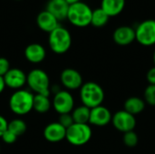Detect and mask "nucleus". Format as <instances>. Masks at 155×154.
Here are the masks:
<instances>
[{
  "label": "nucleus",
  "instance_id": "obj_1",
  "mask_svg": "<svg viewBox=\"0 0 155 154\" xmlns=\"http://www.w3.org/2000/svg\"><path fill=\"white\" fill-rule=\"evenodd\" d=\"M34 98L35 94L29 89L15 91L9 98V109L15 115H26L34 110Z\"/></svg>",
  "mask_w": 155,
  "mask_h": 154
},
{
  "label": "nucleus",
  "instance_id": "obj_9",
  "mask_svg": "<svg viewBox=\"0 0 155 154\" xmlns=\"http://www.w3.org/2000/svg\"><path fill=\"white\" fill-rule=\"evenodd\" d=\"M112 123L114 128L123 133L134 131L136 126V119L134 115L124 110L115 113L113 115Z\"/></svg>",
  "mask_w": 155,
  "mask_h": 154
},
{
  "label": "nucleus",
  "instance_id": "obj_13",
  "mask_svg": "<svg viewBox=\"0 0 155 154\" xmlns=\"http://www.w3.org/2000/svg\"><path fill=\"white\" fill-rule=\"evenodd\" d=\"M44 137L49 143H59L65 139L66 129L61 125L58 122L48 123L44 129Z\"/></svg>",
  "mask_w": 155,
  "mask_h": 154
},
{
  "label": "nucleus",
  "instance_id": "obj_6",
  "mask_svg": "<svg viewBox=\"0 0 155 154\" xmlns=\"http://www.w3.org/2000/svg\"><path fill=\"white\" fill-rule=\"evenodd\" d=\"M92 138V128L88 123H74L66 129L67 142L74 146L86 144Z\"/></svg>",
  "mask_w": 155,
  "mask_h": 154
},
{
  "label": "nucleus",
  "instance_id": "obj_7",
  "mask_svg": "<svg viewBox=\"0 0 155 154\" xmlns=\"http://www.w3.org/2000/svg\"><path fill=\"white\" fill-rule=\"evenodd\" d=\"M136 41L143 46L155 44V20L146 19L141 22L135 28Z\"/></svg>",
  "mask_w": 155,
  "mask_h": 154
},
{
  "label": "nucleus",
  "instance_id": "obj_19",
  "mask_svg": "<svg viewBox=\"0 0 155 154\" xmlns=\"http://www.w3.org/2000/svg\"><path fill=\"white\" fill-rule=\"evenodd\" d=\"M144 108H145L144 100L136 96L129 97L128 99H126L124 104V110L133 115L141 113L142 112H143Z\"/></svg>",
  "mask_w": 155,
  "mask_h": 154
},
{
  "label": "nucleus",
  "instance_id": "obj_18",
  "mask_svg": "<svg viewBox=\"0 0 155 154\" xmlns=\"http://www.w3.org/2000/svg\"><path fill=\"white\" fill-rule=\"evenodd\" d=\"M125 7V0H102L101 8L111 17L120 15Z\"/></svg>",
  "mask_w": 155,
  "mask_h": 154
},
{
  "label": "nucleus",
  "instance_id": "obj_27",
  "mask_svg": "<svg viewBox=\"0 0 155 154\" xmlns=\"http://www.w3.org/2000/svg\"><path fill=\"white\" fill-rule=\"evenodd\" d=\"M17 138L18 137L15 134H14L12 132H10L9 130H6L1 137L2 141L6 144H13L14 143L16 142Z\"/></svg>",
  "mask_w": 155,
  "mask_h": 154
},
{
  "label": "nucleus",
  "instance_id": "obj_4",
  "mask_svg": "<svg viewBox=\"0 0 155 154\" xmlns=\"http://www.w3.org/2000/svg\"><path fill=\"white\" fill-rule=\"evenodd\" d=\"M48 44L53 53L65 54L72 45V35L68 29L59 25L48 35Z\"/></svg>",
  "mask_w": 155,
  "mask_h": 154
},
{
  "label": "nucleus",
  "instance_id": "obj_12",
  "mask_svg": "<svg viewBox=\"0 0 155 154\" xmlns=\"http://www.w3.org/2000/svg\"><path fill=\"white\" fill-rule=\"evenodd\" d=\"M113 115L110 110L103 105L91 109L89 123L94 126L104 127L112 122Z\"/></svg>",
  "mask_w": 155,
  "mask_h": 154
},
{
  "label": "nucleus",
  "instance_id": "obj_2",
  "mask_svg": "<svg viewBox=\"0 0 155 154\" xmlns=\"http://www.w3.org/2000/svg\"><path fill=\"white\" fill-rule=\"evenodd\" d=\"M26 84L34 94H43L49 96L51 93L50 78L45 71L35 68L27 74Z\"/></svg>",
  "mask_w": 155,
  "mask_h": 154
},
{
  "label": "nucleus",
  "instance_id": "obj_23",
  "mask_svg": "<svg viewBox=\"0 0 155 154\" xmlns=\"http://www.w3.org/2000/svg\"><path fill=\"white\" fill-rule=\"evenodd\" d=\"M27 129V125L24 120L21 118H15L13 119L12 121L8 122V127L7 130L12 132L14 134H15L17 137L23 135Z\"/></svg>",
  "mask_w": 155,
  "mask_h": 154
},
{
  "label": "nucleus",
  "instance_id": "obj_22",
  "mask_svg": "<svg viewBox=\"0 0 155 154\" xmlns=\"http://www.w3.org/2000/svg\"><path fill=\"white\" fill-rule=\"evenodd\" d=\"M109 18H110V16L101 7L96 8V9L93 10L91 25L97 28L104 27V25H107Z\"/></svg>",
  "mask_w": 155,
  "mask_h": 154
},
{
  "label": "nucleus",
  "instance_id": "obj_11",
  "mask_svg": "<svg viewBox=\"0 0 155 154\" xmlns=\"http://www.w3.org/2000/svg\"><path fill=\"white\" fill-rule=\"evenodd\" d=\"M27 74L19 68H11L4 76L5 86L9 89L17 91L23 89L26 84Z\"/></svg>",
  "mask_w": 155,
  "mask_h": 154
},
{
  "label": "nucleus",
  "instance_id": "obj_5",
  "mask_svg": "<svg viewBox=\"0 0 155 154\" xmlns=\"http://www.w3.org/2000/svg\"><path fill=\"white\" fill-rule=\"evenodd\" d=\"M93 9L84 2L70 5L67 20L76 27H86L91 25Z\"/></svg>",
  "mask_w": 155,
  "mask_h": 154
},
{
  "label": "nucleus",
  "instance_id": "obj_14",
  "mask_svg": "<svg viewBox=\"0 0 155 154\" xmlns=\"http://www.w3.org/2000/svg\"><path fill=\"white\" fill-rule=\"evenodd\" d=\"M113 38L115 44L118 45L125 46L131 44L136 40L135 29L129 25H122L117 27L113 34Z\"/></svg>",
  "mask_w": 155,
  "mask_h": 154
},
{
  "label": "nucleus",
  "instance_id": "obj_33",
  "mask_svg": "<svg viewBox=\"0 0 155 154\" xmlns=\"http://www.w3.org/2000/svg\"><path fill=\"white\" fill-rule=\"evenodd\" d=\"M153 63H154V66H155V51H154V53H153Z\"/></svg>",
  "mask_w": 155,
  "mask_h": 154
},
{
  "label": "nucleus",
  "instance_id": "obj_8",
  "mask_svg": "<svg viewBox=\"0 0 155 154\" xmlns=\"http://www.w3.org/2000/svg\"><path fill=\"white\" fill-rule=\"evenodd\" d=\"M52 107L59 115L71 113L74 109V99L69 91L61 90L54 94Z\"/></svg>",
  "mask_w": 155,
  "mask_h": 154
},
{
  "label": "nucleus",
  "instance_id": "obj_35",
  "mask_svg": "<svg viewBox=\"0 0 155 154\" xmlns=\"http://www.w3.org/2000/svg\"><path fill=\"white\" fill-rule=\"evenodd\" d=\"M16 1H21V0H16Z\"/></svg>",
  "mask_w": 155,
  "mask_h": 154
},
{
  "label": "nucleus",
  "instance_id": "obj_34",
  "mask_svg": "<svg viewBox=\"0 0 155 154\" xmlns=\"http://www.w3.org/2000/svg\"><path fill=\"white\" fill-rule=\"evenodd\" d=\"M0 152H1V147H0Z\"/></svg>",
  "mask_w": 155,
  "mask_h": 154
},
{
  "label": "nucleus",
  "instance_id": "obj_32",
  "mask_svg": "<svg viewBox=\"0 0 155 154\" xmlns=\"http://www.w3.org/2000/svg\"><path fill=\"white\" fill-rule=\"evenodd\" d=\"M82 0H66V2L69 4V5H73V4H75V3H78V2H81Z\"/></svg>",
  "mask_w": 155,
  "mask_h": 154
},
{
  "label": "nucleus",
  "instance_id": "obj_10",
  "mask_svg": "<svg viewBox=\"0 0 155 154\" xmlns=\"http://www.w3.org/2000/svg\"><path fill=\"white\" fill-rule=\"evenodd\" d=\"M60 81L62 85L67 91L80 89L84 84L82 74L73 68H65L63 70L60 74Z\"/></svg>",
  "mask_w": 155,
  "mask_h": 154
},
{
  "label": "nucleus",
  "instance_id": "obj_28",
  "mask_svg": "<svg viewBox=\"0 0 155 154\" xmlns=\"http://www.w3.org/2000/svg\"><path fill=\"white\" fill-rule=\"evenodd\" d=\"M11 69L10 63L5 57H0V76H5V74Z\"/></svg>",
  "mask_w": 155,
  "mask_h": 154
},
{
  "label": "nucleus",
  "instance_id": "obj_29",
  "mask_svg": "<svg viewBox=\"0 0 155 154\" xmlns=\"http://www.w3.org/2000/svg\"><path fill=\"white\" fill-rule=\"evenodd\" d=\"M7 127H8L7 120L3 115H0V138L2 137L4 133L7 130Z\"/></svg>",
  "mask_w": 155,
  "mask_h": 154
},
{
  "label": "nucleus",
  "instance_id": "obj_24",
  "mask_svg": "<svg viewBox=\"0 0 155 154\" xmlns=\"http://www.w3.org/2000/svg\"><path fill=\"white\" fill-rule=\"evenodd\" d=\"M123 141H124V143L125 146H127L129 148H134L138 144L139 138H138V135L136 134V133H134V131H131V132L124 133Z\"/></svg>",
  "mask_w": 155,
  "mask_h": 154
},
{
  "label": "nucleus",
  "instance_id": "obj_25",
  "mask_svg": "<svg viewBox=\"0 0 155 154\" xmlns=\"http://www.w3.org/2000/svg\"><path fill=\"white\" fill-rule=\"evenodd\" d=\"M144 102L149 105L155 106V85L149 84L144 90Z\"/></svg>",
  "mask_w": 155,
  "mask_h": 154
},
{
  "label": "nucleus",
  "instance_id": "obj_16",
  "mask_svg": "<svg viewBox=\"0 0 155 154\" xmlns=\"http://www.w3.org/2000/svg\"><path fill=\"white\" fill-rule=\"evenodd\" d=\"M25 59L31 64H40L46 57L45 48L38 43H33L28 44L24 52Z\"/></svg>",
  "mask_w": 155,
  "mask_h": 154
},
{
  "label": "nucleus",
  "instance_id": "obj_21",
  "mask_svg": "<svg viewBox=\"0 0 155 154\" xmlns=\"http://www.w3.org/2000/svg\"><path fill=\"white\" fill-rule=\"evenodd\" d=\"M91 109L85 105L75 107L71 113L74 123H89Z\"/></svg>",
  "mask_w": 155,
  "mask_h": 154
},
{
  "label": "nucleus",
  "instance_id": "obj_17",
  "mask_svg": "<svg viewBox=\"0 0 155 154\" xmlns=\"http://www.w3.org/2000/svg\"><path fill=\"white\" fill-rule=\"evenodd\" d=\"M69 6L70 5L66 0H48L45 10L50 12L59 22H61L67 18Z\"/></svg>",
  "mask_w": 155,
  "mask_h": 154
},
{
  "label": "nucleus",
  "instance_id": "obj_26",
  "mask_svg": "<svg viewBox=\"0 0 155 154\" xmlns=\"http://www.w3.org/2000/svg\"><path fill=\"white\" fill-rule=\"evenodd\" d=\"M58 123L63 125L65 129H68L70 126H72L74 122V119L72 117L71 113H64V114H60L59 115V119H58Z\"/></svg>",
  "mask_w": 155,
  "mask_h": 154
},
{
  "label": "nucleus",
  "instance_id": "obj_30",
  "mask_svg": "<svg viewBox=\"0 0 155 154\" xmlns=\"http://www.w3.org/2000/svg\"><path fill=\"white\" fill-rule=\"evenodd\" d=\"M146 79L149 83V84L155 85V66L151 68L146 74Z\"/></svg>",
  "mask_w": 155,
  "mask_h": 154
},
{
  "label": "nucleus",
  "instance_id": "obj_31",
  "mask_svg": "<svg viewBox=\"0 0 155 154\" xmlns=\"http://www.w3.org/2000/svg\"><path fill=\"white\" fill-rule=\"evenodd\" d=\"M5 81H4V77L3 76H0V94L5 91Z\"/></svg>",
  "mask_w": 155,
  "mask_h": 154
},
{
  "label": "nucleus",
  "instance_id": "obj_20",
  "mask_svg": "<svg viewBox=\"0 0 155 154\" xmlns=\"http://www.w3.org/2000/svg\"><path fill=\"white\" fill-rule=\"evenodd\" d=\"M52 107V101L49 96L43 94H35L34 110L38 113H45Z\"/></svg>",
  "mask_w": 155,
  "mask_h": 154
},
{
  "label": "nucleus",
  "instance_id": "obj_3",
  "mask_svg": "<svg viewBox=\"0 0 155 154\" xmlns=\"http://www.w3.org/2000/svg\"><path fill=\"white\" fill-rule=\"evenodd\" d=\"M80 99L83 105L93 109L102 105L104 101V91L95 82L84 83L80 88Z\"/></svg>",
  "mask_w": 155,
  "mask_h": 154
},
{
  "label": "nucleus",
  "instance_id": "obj_15",
  "mask_svg": "<svg viewBox=\"0 0 155 154\" xmlns=\"http://www.w3.org/2000/svg\"><path fill=\"white\" fill-rule=\"evenodd\" d=\"M35 21L38 28L48 34H50L52 31H54L60 25L59 21L56 19V17L45 9L41 11L37 15Z\"/></svg>",
  "mask_w": 155,
  "mask_h": 154
}]
</instances>
